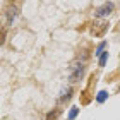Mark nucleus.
I'll return each instance as SVG.
<instances>
[{
  "label": "nucleus",
  "mask_w": 120,
  "mask_h": 120,
  "mask_svg": "<svg viewBox=\"0 0 120 120\" xmlns=\"http://www.w3.org/2000/svg\"><path fill=\"white\" fill-rule=\"evenodd\" d=\"M84 69H86L84 62H81V60L70 62V65H69V81L70 82H79L84 75Z\"/></svg>",
  "instance_id": "f257e3e1"
},
{
  "label": "nucleus",
  "mask_w": 120,
  "mask_h": 120,
  "mask_svg": "<svg viewBox=\"0 0 120 120\" xmlns=\"http://www.w3.org/2000/svg\"><path fill=\"white\" fill-rule=\"evenodd\" d=\"M108 21H105V19H98V21H94L93 22V28H91V33H93V36H96V38H101L105 33L108 31Z\"/></svg>",
  "instance_id": "f03ea898"
},
{
  "label": "nucleus",
  "mask_w": 120,
  "mask_h": 120,
  "mask_svg": "<svg viewBox=\"0 0 120 120\" xmlns=\"http://www.w3.org/2000/svg\"><path fill=\"white\" fill-rule=\"evenodd\" d=\"M112 10H113V4H103L101 7H98L94 10V14H96V17H103V15H110Z\"/></svg>",
  "instance_id": "7ed1b4c3"
},
{
  "label": "nucleus",
  "mask_w": 120,
  "mask_h": 120,
  "mask_svg": "<svg viewBox=\"0 0 120 120\" xmlns=\"http://www.w3.org/2000/svg\"><path fill=\"white\" fill-rule=\"evenodd\" d=\"M15 14H17V5L15 4H9V10H7V24H10L15 19Z\"/></svg>",
  "instance_id": "20e7f679"
},
{
  "label": "nucleus",
  "mask_w": 120,
  "mask_h": 120,
  "mask_svg": "<svg viewBox=\"0 0 120 120\" xmlns=\"http://www.w3.org/2000/svg\"><path fill=\"white\" fill-rule=\"evenodd\" d=\"M60 113H62V108H55V110L48 112V115H46V120H57V118L60 117Z\"/></svg>",
  "instance_id": "39448f33"
},
{
  "label": "nucleus",
  "mask_w": 120,
  "mask_h": 120,
  "mask_svg": "<svg viewBox=\"0 0 120 120\" xmlns=\"http://www.w3.org/2000/svg\"><path fill=\"white\" fill-rule=\"evenodd\" d=\"M70 96H72V88H69L67 91H64L58 101H60V103H62V101H69V100H70Z\"/></svg>",
  "instance_id": "423d86ee"
},
{
  "label": "nucleus",
  "mask_w": 120,
  "mask_h": 120,
  "mask_svg": "<svg viewBox=\"0 0 120 120\" xmlns=\"http://www.w3.org/2000/svg\"><path fill=\"white\" fill-rule=\"evenodd\" d=\"M106 98H108V93L106 91H100V93H98V96H96V101L98 103H103Z\"/></svg>",
  "instance_id": "0eeeda50"
},
{
  "label": "nucleus",
  "mask_w": 120,
  "mask_h": 120,
  "mask_svg": "<svg viewBox=\"0 0 120 120\" xmlns=\"http://www.w3.org/2000/svg\"><path fill=\"white\" fill-rule=\"evenodd\" d=\"M105 46H106V41H103V43H100V45H98V48L94 50V55H96V57H100L101 53H103V50H105Z\"/></svg>",
  "instance_id": "6e6552de"
},
{
  "label": "nucleus",
  "mask_w": 120,
  "mask_h": 120,
  "mask_svg": "<svg viewBox=\"0 0 120 120\" xmlns=\"http://www.w3.org/2000/svg\"><path fill=\"white\" fill-rule=\"evenodd\" d=\"M77 113H79V108H70V112H69V117H67V120H74L75 117H77Z\"/></svg>",
  "instance_id": "1a4fd4ad"
},
{
  "label": "nucleus",
  "mask_w": 120,
  "mask_h": 120,
  "mask_svg": "<svg viewBox=\"0 0 120 120\" xmlns=\"http://www.w3.org/2000/svg\"><path fill=\"white\" fill-rule=\"evenodd\" d=\"M106 60H108V52H103L101 55H100V65H101V67H105Z\"/></svg>",
  "instance_id": "9d476101"
},
{
  "label": "nucleus",
  "mask_w": 120,
  "mask_h": 120,
  "mask_svg": "<svg viewBox=\"0 0 120 120\" xmlns=\"http://www.w3.org/2000/svg\"><path fill=\"white\" fill-rule=\"evenodd\" d=\"M5 34H7V33H5V29L0 31V45H4V41H5Z\"/></svg>",
  "instance_id": "9b49d317"
}]
</instances>
